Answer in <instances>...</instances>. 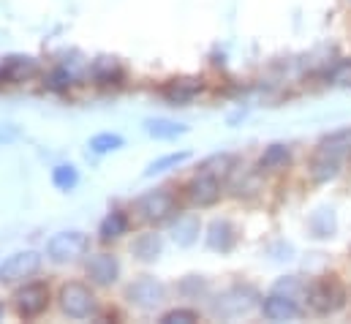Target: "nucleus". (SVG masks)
<instances>
[{
  "instance_id": "nucleus-25",
  "label": "nucleus",
  "mask_w": 351,
  "mask_h": 324,
  "mask_svg": "<svg viewBox=\"0 0 351 324\" xmlns=\"http://www.w3.org/2000/svg\"><path fill=\"white\" fill-rule=\"evenodd\" d=\"M196 319H199L196 311H185V308H175V311H169V314L161 316L164 324H188V322H196Z\"/></svg>"
},
{
  "instance_id": "nucleus-18",
  "label": "nucleus",
  "mask_w": 351,
  "mask_h": 324,
  "mask_svg": "<svg viewBox=\"0 0 351 324\" xmlns=\"http://www.w3.org/2000/svg\"><path fill=\"white\" fill-rule=\"evenodd\" d=\"M232 163H234V159L232 156H210L207 161L199 166V174H210V177H221V174H226L229 169H232Z\"/></svg>"
},
{
  "instance_id": "nucleus-9",
  "label": "nucleus",
  "mask_w": 351,
  "mask_h": 324,
  "mask_svg": "<svg viewBox=\"0 0 351 324\" xmlns=\"http://www.w3.org/2000/svg\"><path fill=\"white\" fill-rule=\"evenodd\" d=\"M262 311L264 316L272 319V322H289V319H297L300 316V305L291 300V294H280V292L264 297Z\"/></svg>"
},
{
  "instance_id": "nucleus-1",
  "label": "nucleus",
  "mask_w": 351,
  "mask_h": 324,
  "mask_svg": "<svg viewBox=\"0 0 351 324\" xmlns=\"http://www.w3.org/2000/svg\"><path fill=\"white\" fill-rule=\"evenodd\" d=\"M60 308L71 319H90L98 311V300L85 284H66L60 289Z\"/></svg>"
},
{
  "instance_id": "nucleus-8",
  "label": "nucleus",
  "mask_w": 351,
  "mask_h": 324,
  "mask_svg": "<svg viewBox=\"0 0 351 324\" xmlns=\"http://www.w3.org/2000/svg\"><path fill=\"white\" fill-rule=\"evenodd\" d=\"M218 196H221L218 177L196 174V177L188 183V199H191V205H196V207H207V205L218 202Z\"/></svg>"
},
{
  "instance_id": "nucleus-27",
  "label": "nucleus",
  "mask_w": 351,
  "mask_h": 324,
  "mask_svg": "<svg viewBox=\"0 0 351 324\" xmlns=\"http://www.w3.org/2000/svg\"><path fill=\"white\" fill-rule=\"evenodd\" d=\"M3 314H5V311H3V305H0V322H3Z\"/></svg>"
},
{
  "instance_id": "nucleus-14",
  "label": "nucleus",
  "mask_w": 351,
  "mask_h": 324,
  "mask_svg": "<svg viewBox=\"0 0 351 324\" xmlns=\"http://www.w3.org/2000/svg\"><path fill=\"white\" fill-rule=\"evenodd\" d=\"M232 243H234V232H232V227H229V224H223V221H215V224L210 227L207 245H210V248H215V251H229Z\"/></svg>"
},
{
  "instance_id": "nucleus-20",
  "label": "nucleus",
  "mask_w": 351,
  "mask_h": 324,
  "mask_svg": "<svg viewBox=\"0 0 351 324\" xmlns=\"http://www.w3.org/2000/svg\"><path fill=\"white\" fill-rule=\"evenodd\" d=\"M125 142L120 134H95L90 139V150L93 153H109V150H120Z\"/></svg>"
},
{
  "instance_id": "nucleus-12",
  "label": "nucleus",
  "mask_w": 351,
  "mask_h": 324,
  "mask_svg": "<svg viewBox=\"0 0 351 324\" xmlns=\"http://www.w3.org/2000/svg\"><path fill=\"white\" fill-rule=\"evenodd\" d=\"M338 153H332V150H319L316 153V159H313V166H311V174H313V180H330V177H335L338 174Z\"/></svg>"
},
{
  "instance_id": "nucleus-17",
  "label": "nucleus",
  "mask_w": 351,
  "mask_h": 324,
  "mask_svg": "<svg viewBox=\"0 0 351 324\" xmlns=\"http://www.w3.org/2000/svg\"><path fill=\"white\" fill-rule=\"evenodd\" d=\"M134 253H136L142 262H153V259L161 253V238H158V235H142V238L134 243Z\"/></svg>"
},
{
  "instance_id": "nucleus-21",
  "label": "nucleus",
  "mask_w": 351,
  "mask_h": 324,
  "mask_svg": "<svg viewBox=\"0 0 351 324\" xmlns=\"http://www.w3.org/2000/svg\"><path fill=\"white\" fill-rule=\"evenodd\" d=\"M199 235V221L193 218H180L175 227V240L180 245H191Z\"/></svg>"
},
{
  "instance_id": "nucleus-7",
  "label": "nucleus",
  "mask_w": 351,
  "mask_h": 324,
  "mask_svg": "<svg viewBox=\"0 0 351 324\" xmlns=\"http://www.w3.org/2000/svg\"><path fill=\"white\" fill-rule=\"evenodd\" d=\"M128 300L142 311H153L164 300V286L156 278H139L128 286Z\"/></svg>"
},
{
  "instance_id": "nucleus-3",
  "label": "nucleus",
  "mask_w": 351,
  "mask_h": 324,
  "mask_svg": "<svg viewBox=\"0 0 351 324\" xmlns=\"http://www.w3.org/2000/svg\"><path fill=\"white\" fill-rule=\"evenodd\" d=\"M175 205H177L175 194L167 191V188H158V191H150V194L139 196L134 202V210L145 221H164V218H169L175 213Z\"/></svg>"
},
{
  "instance_id": "nucleus-15",
  "label": "nucleus",
  "mask_w": 351,
  "mask_h": 324,
  "mask_svg": "<svg viewBox=\"0 0 351 324\" xmlns=\"http://www.w3.org/2000/svg\"><path fill=\"white\" fill-rule=\"evenodd\" d=\"M125 229H128V221H125V216H123V213H109V216L101 221V229H98V235H101V240H114V238L125 235Z\"/></svg>"
},
{
  "instance_id": "nucleus-16",
  "label": "nucleus",
  "mask_w": 351,
  "mask_h": 324,
  "mask_svg": "<svg viewBox=\"0 0 351 324\" xmlns=\"http://www.w3.org/2000/svg\"><path fill=\"white\" fill-rule=\"evenodd\" d=\"M147 134L153 139H175L185 134V126H177L175 120H147Z\"/></svg>"
},
{
  "instance_id": "nucleus-22",
  "label": "nucleus",
  "mask_w": 351,
  "mask_h": 324,
  "mask_svg": "<svg viewBox=\"0 0 351 324\" xmlns=\"http://www.w3.org/2000/svg\"><path fill=\"white\" fill-rule=\"evenodd\" d=\"M52 180H55V185H58V188L69 191V188H74V185L80 183V174H77V169H74V166H58V169L52 172Z\"/></svg>"
},
{
  "instance_id": "nucleus-24",
  "label": "nucleus",
  "mask_w": 351,
  "mask_h": 324,
  "mask_svg": "<svg viewBox=\"0 0 351 324\" xmlns=\"http://www.w3.org/2000/svg\"><path fill=\"white\" fill-rule=\"evenodd\" d=\"M188 159V153H172V156H164V159H158V161H153L147 166V174H158V172H167V169H172L177 163H182Z\"/></svg>"
},
{
  "instance_id": "nucleus-19",
  "label": "nucleus",
  "mask_w": 351,
  "mask_h": 324,
  "mask_svg": "<svg viewBox=\"0 0 351 324\" xmlns=\"http://www.w3.org/2000/svg\"><path fill=\"white\" fill-rule=\"evenodd\" d=\"M259 163H262V169H280V166H286V163H289V148H286V145H272V148H267Z\"/></svg>"
},
{
  "instance_id": "nucleus-6",
  "label": "nucleus",
  "mask_w": 351,
  "mask_h": 324,
  "mask_svg": "<svg viewBox=\"0 0 351 324\" xmlns=\"http://www.w3.org/2000/svg\"><path fill=\"white\" fill-rule=\"evenodd\" d=\"M47 303H49V292H47V286H41V284H30V286L19 289L16 297H14L16 314L25 316V319L38 316V314L47 308Z\"/></svg>"
},
{
  "instance_id": "nucleus-11",
  "label": "nucleus",
  "mask_w": 351,
  "mask_h": 324,
  "mask_svg": "<svg viewBox=\"0 0 351 324\" xmlns=\"http://www.w3.org/2000/svg\"><path fill=\"white\" fill-rule=\"evenodd\" d=\"M199 90H202V82L196 80H180V82H169L167 87H164V98L169 101V104H180V106H185V104H191L196 95H199Z\"/></svg>"
},
{
  "instance_id": "nucleus-13",
  "label": "nucleus",
  "mask_w": 351,
  "mask_h": 324,
  "mask_svg": "<svg viewBox=\"0 0 351 324\" xmlns=\"http://www.w3.org/2000/svg\"><path fill=\"white\" fill-rule=\"evenodd\" d=\"M33 71H36V63L30 58H8L0 66V77H5V80H22Z\"/></svg>"
},
{
  "instance_id": "nucleus-10",
  "label": "nucleus",
  "mask_w": 351,
  "mask_h": 324,
  "mask_svg": "<svg viewBox=\"0 0 351 324\" xmlns=\"http://www.w3.org/2000/svg\"><path fill=\"white\" fill-rule=\"evenodd\" d=\"M117 273H120V264L109 253H98V256H90L88 259V275L95 284H101V286L117 281Z\"/></svg>"
},
{
  "instance_id": "nucleus-4",
  "label": "nucleus",
  "mask_w": 351,
  "mask_h": 324,
  "mask_svg": "<svg viewBox=\"0 0 351 324\" xmlns=\"http://www.w3.org/2000/svg\"><path fill=\"white\" fill-rule=\"evenodd\" d=\"M41 267V256L36 251H19L14 256H8L3 264H0V284H16V281H25L30 275H36Z\"/></svg>"
},
{
  "instance_id": "nucleus-26",
  "label": "nucleus",
  "mask_w": 351,
  "mask_h": 324,
  "mask_svg": "<svg viewBox=\"0 0 351 324\" xmlns=\"http://www.w3.org/2000/svg\"><path fill=\"white\" fill-rule=\"evenodd\" d=\"M332 82H335V84H349L351 82V66L349 63H343V66L332 74Z\"/></svg>"
},
{
  "instance_id": "nucleus-5",
  "label": "nucleus",
  "mask_w": 351,
  "mask_h": 324,
  "mask_svg": "<svg viewBox=\"0 0 351 324\" xmlns=\"http://www.w3.org/2000/svg\"><path fill=\"white\" fill-rule=\"evenodd\" d=\"M88 251V235L85 232H60L47 243V253L52 262H71Z\"/></svg>"
},
{
  "instance_id": "nucleus-23",
  "label": "nucleus",
  "mask_w": 351,
  "mask_h": 324,
  "mask_svg": "<svg viewBox=\"0 0 351 324\" xmlns=\"http://www.w3.org/2000/svg\"><path fill=\"white\" fill-rule=\"evenodd\" d=\"M93 77L98 82H112V80H117L120 77V69H117V63L114 60H98L95 66H93Z\"/></svg>"
},
{
  "instance_id": "nucleus-2",
  "label": "nucleus",
  "mask_w": 351,
  "mask_h": 324,
  "mask_svg": "<svg viewBox=\"0 0 351 324\" xmlns=\"http://www.w3.org/2000/svg\"><path fill=\"white\" fill-rule=\"evenodd\" d=\"M305 297H308L311 308L319 314H332V311L343 308V300H346L343 286L338 281H316L305 289Z\"/></svg>"
}]
</instances>
